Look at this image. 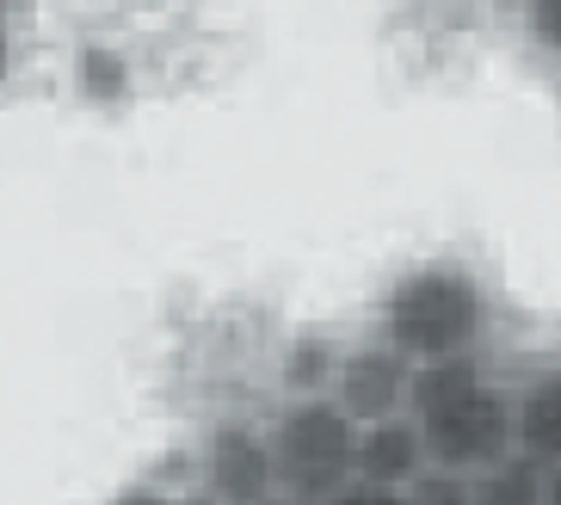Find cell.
Masks as SVG:
<instances>
[{"label":"cell","mask_w":561,"mask_h":505,"mask_svg":"<svg viewBox=\"0 0 561 505\" xmlns=\"http://www.w3.org/2000/svg\"><path fill=\"white\" fill-rule=\"evenodd\" d=\"M481 326H488V296L462 265H445V260L401 272L382 296V345L401 352L408 364L476 352Z\"/></svg>","instance_id":"obj_1"},{"label":"cell","mask_w":561,"mask_h":505,"mask_svg":"<svg viewBox=\"0 0 561 505\" xmlns=\"http://www.w3.org/2000/svg\"><path fill=\"white\" fill-rule=\"evenodd\" d=\"M408 420L420 432V444H426V469L476 481V474H488L494 462L512 457V389H500L488 376L457 394L413 401Z\"/></svg>","instance_id":"obj_2"},{"label":"cell","mask_w":561,"mask_h":505,"mask_svg":"<svg viewBox=\"0 0 561 505\" xmlns=\"http://www.w3.org/2000/svg\"><path fill=\"white\" fill-rule=\"evenodd\" d=\"M272 450V487L284 500L328 505L352 481V450H358V425L333 401H290L278 425L265 432Z\"/></svg>","instance_id":"obj_3"},{"label":"cell","mask_w":561,"mask_h":505,"mask_svg":"<svg viewBox=\"0 0 561 505\" xmlns=\"http://www.w3.org/2000/svg\"><path fill=\"white\" fill-rule=\"evenodd\" d=\"M408 376L413 364L389 345H358V352H340V376H333V408L346 413L352 425H377L408 413Z\"/></svg>","instance_id":"obj_4"},{"label":"cell","mask_w":561,"mask_h":505,"mask_svg":"<svg viewBox=\"0 0 561 505\" xmlns=\"http://www.w3.org/2000/svg\"><path fill=\"white\" fill-rule=\"evenodd\" d=\"M198 487L222 505H260L272 500V450L253 425H216L198 450Z\"/></svg>","instance_id":"obj_5"},{"label":"cell","mask_w":561,"mask_h":505,"mask_svg":"<svg viewBox=\"0 0 561 505\" xmlns=\"http://www.w3.org/2000/svg\"><path fill=\"white\" fill-rule=\"evenodd\" d=\"M420 474H426V444H420V432H413L408 413H396V420H377V425H358L352 481H364V487H389V493H408Z\"/></svg>","instance_id":"obj_6"},{"label":"cell","mask_w":561,"mask_h":505,"mask_svg":"<svg viewBox=\"0 0 561 505\" xmlns=\"http://www.w3.org/2000/svg\"><path fill=\"white\" fill-rule=\"evenodd\" d=\"M512 457L537 462V469H556L561 457V394L556 376H537L512 394Z\"/></svg>","instance_id":"obj_7"},{"label":"cell","mask_w":561,"mask_h":505,"mask_svg":"<svg viewBox=\"0 0 561 505\" xmlns=\"http://www.w3.org/2000/svg\"><path fill=\"white\" fill-rule=\"evenodd\" d=\"M333 376H340V340H328V333H297V340L284 345L278 382L290 401H328Z\"/></svg>","instance_id":"obj_8"},{"label":"cell","mask_w":561,"mask_h":505,"mask_svg":"<svg viewBox=\"0 0 561 505\" xmlns=\"http://www.w3.org/2000/svg\"><path fill=\"white\" fill-rule=\"evenodd\" d=\"M469 505H556V469L506 457L469 481Z\"/></svg>","instance_id":"obj_9"},{"label":"cell","mask_w":561,"mask_h":505,"mask_svg":"<svg viewBox=\"0 0 561 505\" xmlns=\"http://www.w3.org/2000/svg\"><path fill=\"white\" fill-rule=\"evenodd\" d=\"M75 87H81V99H93V105H124L136 74H130V62H124V49L87 44L81 56H75Z\"/></svg>","instance_id":"obj_10"},{"label":"cell","mask_w":561,"mask_h":505,"mask_svg":"<svg viewBox=\"0 0 561 505\" xmlns=\"http://www.w3.org/2000/svg\"><path fill=\"white\" fill-rule=\"evenodd\" d=\"M408 505H469V481H462V474H445V469H426L408 487Z\"/></svg>","instance_id":"obj_11"},{"label":"cell","mask_w":561,"mask_h":505,"mask_svg":"<svg viewBox=\"0 0 561 505\" xmlns=\"http://www.w3.org/2000/svg\"><path fill=\"white\" fill-rule=\"evenodd\" d=\"M149 487H161V493H192L198 487V450H167L161 462H154V474H149Z\"/></svg>","instance_id":"obj_12"},{"label":"cell","mask_w":561,"mask_h":505,"mask_svg":"<svg viewBox=\"0 0 561 505\" xmlns=\"http://www.w3.org/2000/svg\"><path fill=\"white\" fill-rule=\"evenodd\" d=\"M328 505H408V493H389V487H364V481H346Z\"/></svg>","instance_id":"obj_13"},{"label":"cell","mask_w":561,"mask_h":505,"mask_svg":"<svg viewBox=\"0 0 561 505\" xmlns=\"http://www.w3.org/2000/svg\"><path fill=\"white\" fill-rule=\"evenodd\" d=\"M525 13H530V32H537V44L556 49V13H561V0H530Z\"/></svg>","instance_id":"obj_14"},{"label":"cell","mask_w":561,"mask_h":505,"mask_svg":"<svg viewBox=\"0 0 561 505\" xmlns=\"http://www.w3.org/2000/svg\"><path fill=\"white\" fill-rule=\"evenodd\" d=\"M112 505H173V493H161V487H149V481H136V487H124V493H112Z\"/></svg>","instance_id":"obj_15"},{"label":"cell","mask_w":561,"mask_h":505,"mask_svg":"<svg viewBox=\"0 0 561 505\" xmlns=\"http://www.w3.org/2000/svg\"><path fill=\"white\" fill-rule=\"evenodd\" d=\"M13 74V37H7V25H0V81Z\"/></svg>","instance_id":"obj_16"},{"label":"cell","mask_w":561,"mask_h":505,"mask_svg":"<svg viewBox=\"0 0 561 505\" xmlns=\"http://www.w3.org/2000/svg\"><path fill=\"white\" fill-rule=\"evenodd\" d=\"M173 505H222V500H210V493H204V487H192V493H180V500H173Z\"/></svg>","instance_id":"obj_17"},{"label":"cell","mask_w":561,"mask_h":505,"mask_svg":"<svg viewBox=\"0 0 561 505\" xmlns=\"http://www.w3.org/2000/svg\"><path fill=\"white\" fill-rule=\"evenodd\" d=\"M13 13H19V0H0V25H7Z\"/></svg>","instance_id":"obj_18"},{"label":"cell","mask_w":561,"mask_h":505,"mask_svg":"<svg viewBox=\"0 0 561 505\" xmlns=\"http://www.w3.org/2000/svg\"><path fill=\"white\" fill-rule=\"evenodd\" d=\"M260 505H302V500H284V493H272V500H260Z\"/></svg>","instance_id":"obj_19"}]
</instances>
